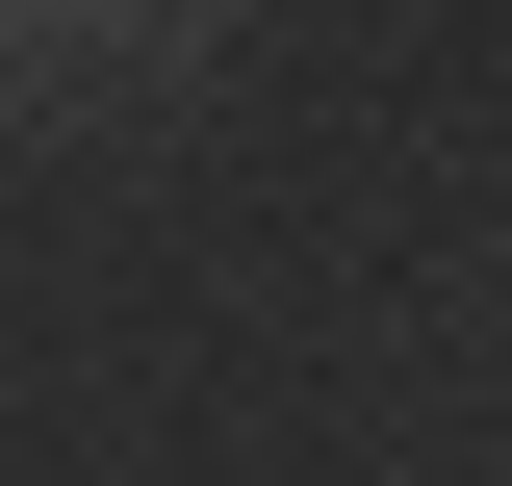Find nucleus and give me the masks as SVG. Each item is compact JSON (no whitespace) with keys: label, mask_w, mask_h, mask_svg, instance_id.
Masks as SVG:
<instances>
[]
</instances>
